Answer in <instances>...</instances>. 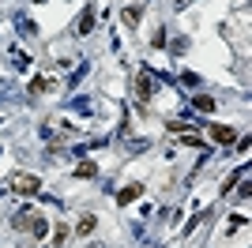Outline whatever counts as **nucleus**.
<instances>
[{
    "label": "nucleus",
    "mask_w": 252,
    "mask_h": 248,
    "mask_svg": "<svg viewBox=\"0 0 252 248\" xmlns=\"http://www.w3.org/2000/svg\"><path fill=\"white\" fill-rule=\"evenodd\" d=\"M11 188H15L19 196H38V192H42V181H38L34 173H27V177H15V181H11Z\"/></svg>",
    "instance_id": "f257e3e1"
},
{
    "label": "nucleus",
    "mask_w": 252,
    "mask_h": 248,
    "mask_svg": "<svg viewBox=\"0 0 252 248\" xmlns=\"http://www.w3.org/2000/svg\"><path fill=\"white\" fill-rule=\"evenodd\" d=\"M136 94H139V102H151V94H155V79H151L147 72H139V79H136Z\"/></svg>",
    "instance_id": "f03ea898"
},
{
    "label": "nucleus",
    "mask_w": 252,
    "mask_h": 248,
    "mask_svg": "<svg viewBox=\"0 0 252 248\" xmlns=\"http://www.w3.org/2000/svg\"><path fill=\"white\" fill-rule=\"evenodd\" d=\"M211 135H215L219 143H233V139H237V128H230V124H211Z\"/></svg>",
    "instance_id": "7ed1b4c3"
},
{
    "label": "nucleus",
    "mask_w": 252,
    "mask_h": 248,
    "mask_svg": "<svg viewBox=\"0 0 252 248\" xmlns=\"http://www.w3.org/2000/svg\"><path fill=\"white\" fill-rule=\"evenodd\" d=\"M139 196H143V185H128V188L117 192V203L125 207V203H132V199H139Z\"/></svg>",
    "instance_id": "20e7f679"
},
{
    "label": "nucleus",
    "mask_w": 252,
    "mask_h": 248,
    "mask_svg": "<svg viewBox=\"0 0 252 248\" xmlns=\"http://www.w3.org/2000/svg\"><path fill=\"white\" fill-rule=\"evenodd\" d=\"M75 31H79V34H91V31H94V8H91V4H87V11L79 15V23H75Z\"/></svg>",
    "instance_id": "39448f33"
},
{
    "label": "nucleus",
    "mask_w": 252,
    "mask_h": 248,
    "mask_svg": "<svg viewBox=\"0 0 252 248\" xmlns=\"http://www.w3.org/2000/svg\"><path fill=\"white\" fill-rule=\"evenodd\" d=\"M31 222H34V211H31V207H23V211H15V218H11V226H15V229H27Z\"/></svg>",
    "instance_id": "423d86ee"
},
{
    "label": "nucleus",
    "mask_w": 252,
    "mask_h": 248,
    "mask_svg": "<svg viewBox=\"0 0 252 248\" xmlns=\"http://www.w3.org/2000/svg\"><path fill=\"white\" fill-rule=\"evenodd\" d=\"M31 233H34V237H38V241H42L45 233H49V222H45L42 215H34V222H31Z\"/></svg>",
    "instance_id": "0eeeda50"
},
{
    "label": "nucleus",
    "mask_w": 252,
    "mask_h": 248,
    "mask_svg": "<svg viewBox=\"0 0 252 248\" xmlns=\"http://www.w3.org/2000/svg\"><path fill=\"white\" fill-rule=\"evenodd\" d=\"M45 87H49V79L34 75V79H31V87H27V94H31V98H38V94H45Z\"/></svg>",
    "instance_id": "6e6552de"
},
{
    "label": "nucleus",
    "mask_w": 252,
    "mask_h": 248,
    "mask_svg": "<svg viewBox=\"0 0 252 248\" xmlns=\"http://www.w3.org/2000/svg\"><path fill=\"white\" fill-rule=\"evenodd\" d=\"M98 226V218L94 215H83V218H79V226H75V229H79V233H83V237H87V233H91V229H94Z\"/></svg>",
    "instance_id": "1a4fd4ad"
},
{
    "label": "nucleus",
    "mask_w": 252,
    "mask_h": 248,
    "mask_svg": "<svg viewBox=\"0 0 252 248\" xmlns=\"http://www.w3.org/2000/svg\"><path fill=\"white\" fill-rule=\"evenodd\" d=\"M94 173H98L94 162H79V165H75V177H94Z\"/></svg>",
    "instance_id": "9d476101"
},
{
    "label": "nucleus",
    "mask_w": 252,
    "mask_h": 248,
    "mask_svg": "<svg viewBox=\"0 0 252 248\" xmlns=\"http://www.w3.org/2000/svg\"><path fill=\"white\" fill-rule=\"evenodd\" d=\"M139 15H143V8H125V15H121V19H125L128 27H136V23H139Z\"/></svg>",
    "instance_id": "9b49d317"
},
{
    "label": "nucleus",
    "mask_w": 252,
    "mask_h": 248,
    "mask_svg": "<svg viewBox=\"0 0 252 248\" xmlns=\"http://www.w3.org/2000/svg\"><path fill=\"white\" fill-rule=\"evenodd\" d=\"M196 109H203V113H211V109H215V98H207V94H200V98H196Z\"/></svg>",
    "instance_id": "f8f14e48"
},
{
    "label": "nucleus",
    "mask_w": 252,
    "mask_h": 248,
    "mask_svg": "<svg viewBox=\"0 0 252 248\" xmlns=\"http://www.w3.org/2000/svg\"><path fill=\"white\" fill-rule=\"evenodd\" d=\"M64 241H68V226H57V229H53V245L61 248Z\"/></svg>",
    "instance_id": "ddd939ff"
},
{
    "label": "nucleus",
    "mask_w": 252,
    "mask_h": 248,
    "mask_svg": "<svg viewBox=\"0 0 252 248\" xmlns=\"http://www.w3.org/2000/svg\"><path fill=\"white\" fill-rule=\"evenodd\" d=\"M151 45H155V49H162V45H166V31H162V27L151 34Z\"/></svg>",
    "instance_id": "4468645a"
}]
</instances>
